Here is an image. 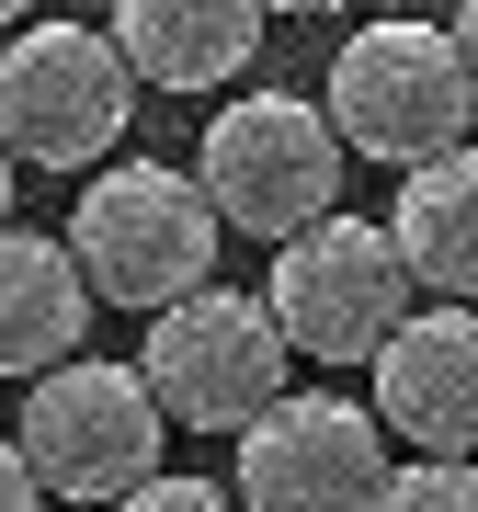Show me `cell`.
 <instances>
[{
    "label": "cell",
    "mask_w": 478,
    "mask_h": 512,
    "mask_svg": "<svg viewBox=\"0 0 478 512\" xmlns=\"http://www.w3.org/2000/svg\"><path fill=\"white\" fill-rule=\"evenodd\" d=\"M410 262H399V239H387V217H319V228H296L285 251H274V285H262V308H274V330L308 365H376L387 353V330L410 319Z\"/></svg>",
    "instance_id": "cell-6"
},
{
    "label": "cell",
    "mask_w": 478,
    "mask_h": 512,
    "mask_svg": "<svg viewBox=\"0 0 478 512\" xmlns=\"http://www.w3.org/2000/svg\"><path fill=\"white\" fill-rule=\"evenodd\" d=\"M137 69L114 46V23H23L0 35V148L23 171H80L92 183L103 148H126Z\"/></svg>",
    "instance_id": "cell-4"
},
{
    "label": "cell",
    "mask_w": 478,
    "mask_h": 512,
    "mask_svg": "<svg viewBox=\"0 0 478 512\" xmlns=\"http://www.w3.org/2000/svg\"><path fill=\"white\" fill-rule=\"evenodd\" d=\"M262 12H308L319 23V12H353V0H262Z\"/></svg>",
    "instance_id": "cell-17"
},
{
    "label": "cell",
    "mask_w": 478,
    "mask_h": 512,
    "mask_svg": "<svg viewBox=\"0 0 478 512\" xmlns=\"http://www.w3.org/2000/svg\"><path fill=\"white\" fill-rule=\"evenodd\" d=\"M114 512H239V490H228V478H148V490H126V501H114Z\"/></svg>",
    "instance_id": "cell-14"
},
{
    "label": "cell",
    "mask_w": 478,
    "mask_h": 512,
    "mask_svg": "<svg viewBox=\"0 0 478 512\" xmlns=\"http://www.w3.org/2000/svg\"><path fill=\"white\" fill-rule=\"evenodd\" d=\"M387 239H399V262H410V285H422V296L478 308V148H444V160L399 171Z\"/></svg>",
    "instance_id": "cell-12"
},
{
    "label": "cell",
    "mask_w": 478,
    "mask_h": 512,
    "mask_svg": "<svg viewBox=\"0 0 478 512\" xmlns=\"http://www.w3.org/2000/svg\"><path fill=\"white\" fill-rule=\"evenodd\" d=\"M239 512H376L387 490V421L331 387H285L239 433Z\"/></svg>",
    "instance_id": "cell-8"
},
{
    "label": "cell",
    "mask_w": 478,
    "mask_h": 512,
    "mask_svg": "<svg viewBox=\"0 0 478 512\" xmlns=\"http://www.w3.org/2000/svg\"><path fill=\"white\" fill-rule=\"evenodd\" d=\"M12 444H23V467L46 478V501H92V512H114L126 490H148V478H160L171 410L148 399L137 365L69 353L57 376H35V399H23Z\"/></svg>",
    "instance_id": "cell-5"
},
{
    "label": "cell",
    "mask_w": 478,
    "mask_h": 512,
    "mask_svg": "<svg viewBox=\"0 0 478 512\" xmlns=\"http://www.w3.org/2000/svg\"><path fill=\"white\" fill-rule=\"evenodd\" d=\"M376 512H478V456H410V467H387Z\"/></svg>",
    "instance_id": "cell-13"
},
{
    "label": "cell",
    "mask_w": 478,
    "mask_h": 512,
    "mask_svg": "<svg viewBox=\"0 0 478 512\" xmlns=\"http://www.w3.org/2000/svg\"><path fill=\"white\" fill-rule=\"evenodd\" d=\"M23 23H35V0H0V35H23Z\"/></svg>",
    "instance_id": "cell-19"
},
{
    "label": "cell",
    "mask_w": 478,
    "mask_h": 512,
    "mask_svg": "<svg viewBox=\"0 0 478 512\" xmlns=\"http://www.w3.org/2000/svg\"><path fill=\"white\" fill-rule=\"evenodd\" d=\"M137 92H228L262 46V0H114Z\"/></svg>",
    "instance_id": "cell-10"
},
{
    "label": "cell",
    "mask_w": 478,
    "mask_h": 512,
    "mask_svg": "<svg viewBox=\"0 0 478 512\" xmlns=\"http://www.w3.org/2000/svg\"><path fill=\"white\" fill-rule=\"evenodd\" d=\"M376 421L410 456H478V308H410L376 353Z\"/></svg>",
    "instance_id": "cell-9"
},
{
    "label": "cell",
    "mask_w": 478,
    "mask_h": 512,
    "mask_svg": "<svg viewBox=\"0 0 478 512\" xmlns=\"http://www.w3.org/2000/svg\"><path fill=\"white\" fill-rule=\"evenodd\" d=\"M285 365H296V342L274 330V308L239 296V285H205L183 308H160L148 342H137L148 399L183 421V433H251V421L285 399Z\"/></svg>",
    "instance_id": "cell-7"
},
{
    "label": "cell",
    "mask_w": 478,
    "mask_h": 512,
    "mask_svg": "<svg viewBox=\"0 0 478 512\" xmlns=\"http://www.w3.org/2000/svg\"><path fill=\"white\" fill-rule=\"evenodd\" d=\"M57 239H69L80 285H92L103 308L160 319V308H183V296L217 285L228 217L205 205L194 171H171V160H103L92 183H80V205H69Z\"/></svg>",
    "instance_id": "cell-1"
},
{
    "label": "cell",
    "mask_w": 478,
    "mask_h": 512,
    "mask_svg": "<svg viewBox=\"0 0 478 512\" xmlns=\"http://www.w3.org/2000/svg\"><path fill=\"white\" fill-rule=\"evenodd\" d=\"M0 512H46V478L23 467V444L0 433Z\"/></svg>",
    "instance_id": "cell-15"
},
{
    "label": "cell",
    "mask_w": 478,
    "mask_h": 512,
    "mask_svg": "<svg viewBox=\"0 0 478 512\" xmlns=\"http://www.w3.org/2000/svg\"><path fill=\"white\" fill-rule=\"evenodd\" d=\"M12 183H23V160H12V148H0V228H12Z\"/></svg>",
    "instance_id": "cell-18"
},
{
    "label": "cell",
    "mask_w": 478,
    "mask_h": 512,
    "mask_svg": "<svg viewBox=\"0 0 478 512\" xmlns=\"http://www.w3.org/2000/svg\"><path fill=\"white\" fill-rule=\"evenodd\" d=\"M342 160L353 148L308 92H239V103H217V126L194 148V183L228 217V239H274L285 251L296 228H319L342 205Z\"/></svg>",
    "instance_id": "cell-3"
},
{
    "label": "cell",
    "mask_w": 478,
    "mask_h": 512,
    "mask_svg": "<svg viewBox=\"0 0 478 512\" xmlns=\"http://www.w3.org/2000/svg\"><path fill=\"white\" fill-rule=\"evenodd\" d=\"M456 46H467V69H478V0H456Z\"/></svg>",
    "instance_id": "cell-16"
},
{
    "label": "cell",
    "mask_w": 478,
    "mask_h": 512,
    "mask_svg": "<svg viewBox=\"0 0 478 512\" xmlns=\"http://www.w3.org/2000/svg\"><path fill=\"white\" fill-rule=\"evenodd\" d=\"M92 342V285H80L69 239L0 228V376H57L69 353Z\"/></svg>",
    "instance_id": "cell-11"
},
{
    "label": "cell",
    "mask_w": 478,
    "mask_h": 512,
    "mask_svg": "<svg viewBox=\"0 0 478 512\" xmlns=\"http://www.w3.org/2000/svg\"><path fill=\"white\" fill-rule=\"evenodd\" d=\"M319 114L342 126L353 160L376 171H422L444 160V148H467L478 126V69L456 46V23H365V35L331 46V92H319Z\"/></svg>",
    "instance_id": "cell-2"
}]
</instances>
